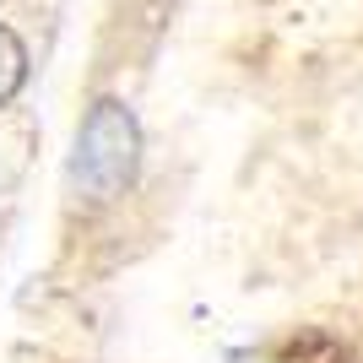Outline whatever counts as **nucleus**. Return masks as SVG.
<instances>
[{"label":"nucleus","instance_id":"1","mask_svg":"<svg viewBox=\"0 0 363 363\" xmlns=\"http://www.w3.org/2000/svg\"><path fill=\"white\" fill-rule=\"evenodd\" d=\"M136 152H141V130L136 114L114 98L87 108V120L76 130V152H71V190L87 201H114L125 184L136 179Z\"/></svg>","mask_w":363,"mask_h":363},{"label":"nucleus","instance_id":"2","mask_svg":"<svg viewBox=\"0 0 363 363\" xmlns=\"http://www.w3.org/2000/svg\"><path fill=\"white\" fill-rule=\"evenodd\" d=\"M22 76H28V49H22V38L11 28H0V108L16 98Z\"/></svg>","mask_w":363,"mask_h":363}]
</instances>
